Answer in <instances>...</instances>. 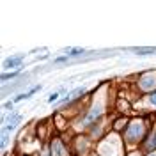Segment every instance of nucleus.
Returning a JSON list of instances; mask_svg holds the SVG:
<instances>
[{"label": "nucleus", "mask_w": 156, "mask_h": 156, "mask_svg": "<svg viewBox=\"0 0 156 156\" xmlns=\"http://www.w3.org/2000/svg\"><path fill=\"white\" fill-rule=\"evenodd\" d=\"M156 85V75L154 73H147L142 76L140 80V87L144 89V90H149V89H153Z\"/></svg>", "instance_id": "1"}, {"label": "nucleus", "mask_w": 156, "mask_h": 156, "mask_svg": "<svg viewBox=\"0 0 156 156\" xmlns=\"http://www.w3.org/2000/svg\"><path fill=\"white\" fill-rule=\"evenodd\" d=\"M140 135H142V124H133V126L128 129V138L131 140V142H135V140H138L140 138Z\"/></svg>", "instance_id": "2"}, {"label": "nucleus", "mask_w": 156, "mask_h": 156, "mask_svg": "<svg viewBox=\"0 0 156 156\" xmlns=\"http://www.w3.org/2000/svg\"><path fill=\"white\" fill-rule=\"evenodd\" d=\"M85 90H87L85 87H78V89H75V90L68 92V94H66V98H64L62 101H64V103H68V101H73V99H76L78 96H83V94H85Z\"/></svg>", "instance_id": "3"}, {"label": "nucleus", "mask_w": 156, "mask_h": 156, "mask_svg": "<svg viewBox=\"0 0 156 156\" xmlns=\"http://www.w3.org/2000/svg\"><path fill=\"white\" fill-rule=\"evenodd\" d=\"M23 62V55H18V57H11L4 62V69H9V68H16Z\"/></svg>", "instance_id": "4"}, {"label": "nucleus", "mask_w": 156, "mask_h": 156, "mask_svg": "<svg viewBox=\"0 0 156 156\" xmlns=\"http://www.w3.org/2000/svg\"><path fill=\"white\" fill-rule=\"evenodd\" d=\"M51 151H53V156H66V149L60 144V140H55L51 144Z\"/></svg>", "instance_id": "5"}, {"label": "nucleus", "mask_w": 156, "mask_h": 156, "mask_svg": "<svg viewBox=\"0 0 156 156\" xmlns=\"http://www.w3.org/2000/svg\"><path fill=\"white\" fill-rule=\"evenodd\" d=\"M20 121H21V115H20V114L9 115V122H7V126H5V129H4V131H11V129H14Z\"/></svg>", "instance_id": "6"}, {"label": "nucleus", "mask_w": 156, "mask_h": 156, "mask_svg": "<svg viewBox=\"0 0 156 156\" xmlns=\"http://www.w3.org/2000/svg\"><path fill=\"white\" fill-rule=\"evenodd\" d=\"M133 51L138 55H149V53H156V48H133Z\"/></svg>", "instance_id": "7"}, {"label": "nucleus", "mask_w": 156, "mask_h": 156, "mask_svg": "<svg viewBox=\"0 0 156 156\" xmlns=\"http://www.w3.org/2000/svg\"><path fill=\"white\" fill-rule=\"evenodd\" d=\"M18 73H20V69L12 71V73H4V75H2V82H5V80H9V78H14Z\"/></svg>", "instance_id": "8"}, {"label": "nucleus", "mask_w": 156, "mask_h": 156, "mask_svg": "<svg viewBox=\"0 0 156 156\" xmlns=\"http://www.w3.org/2000/svg\"><path fill=\"white\" fill-rule=\"evenodd\" d=\"M96 115H99V108H94V110H92V114H90V115L85 119V122H90V121H92V119H94Z\"/></svg>", "instance_id": "9"}, {"label": "nucleus", "mask_w": 156, "mask_h": 156, "mask_svg": "<svg viewBox=\"0 0 156 156\" xmlns=\"http://www.w3.org/2000/svg\"><path fill=\"white\" fill-rule=\"evenodd\" d=\"M57 98H58V92H53V94H50L48 101H50V103H53V101H55V99H57Z\"/></svg>", "instance_id": "10"}, {"label": "nucleus", "mask_w": 156, "mask_h": 156, "mask_svg": "<svg viewBox=\"0 0 156 156\" xmlns=\"http://www.w3.org/2000/svg\"><path fill=\"white\" fill-rule=\"evenodd\" d=\"M7 144V131H4V135H2V147H5Z\"/></svg>", "instance_id": "11"}, {"label": "nucleus", "mask_w": 156, "mask_h": 156, "mask_svg": "<svg viewBox=\"0 0 156 156\" xmlns=\"http://www.w3.org/2000/svg\"><path fill=\"white\" fill-rule=\"evenodd\" d=\"M151 101H153V103H154V105H156V92H154V94H153V96H151Z\"/></svg>", "instance_id": "12"}, {"label": "nucleus", "mask_w": 156, "mask_h": 156, "mask_svg": "<svg viewBox=\"0 0 156 156\" xmlns=\"http://www.w3.org/2000/svg\"><path fill=\"white\" fill-rule=\"evenodd\" d=\"M149 156H156V154H154V153H153V154H149Z\"/></svg>", "instance_id": "13"}]
</instances>
